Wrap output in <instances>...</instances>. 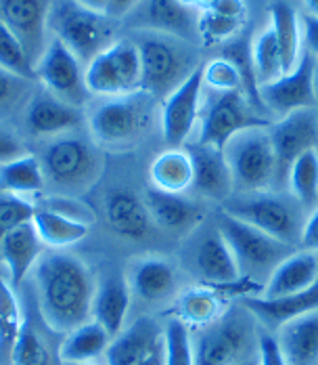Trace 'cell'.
Masks as SVG:
<instances>
[{
    "label": "cell",
    "instance_id": "cell-31",
    "mask_svg": "<svg viewBox=\"0 0 318 365\" xmlns=\"http://www.w3.org/2000/svg\"><path fill=\"white\" fill-rule=\"evenodd\" d=\"M224 294H220L212 284L191 288L178 298L174 315L184 326L206 328L224 315Z\"/></svg>",
    "mask_w": 318,
    "mask_h": 365
},
{
    "label": "cell",
    "instance_id": "cell-7",
    "mask_svg": "<svg viewBox=\"0 0 318 365\" xmlns=\"http://www.w3.org/2000/svg\"><path fill=\"white\" fill-rule=\"evenodd\" d=\"M153 97L137 91L111 97L90 113V133L99 145L128 147L147 130L153 115Z\"/></svg>",
    "mask_w": 318,
    "mask_h": 365
},
{
    "label": "cell",
    "instance_id": "cell-10",
    "mask_svg": "<svg viewBox=\"0 0 318 365\" xmlns=\"http://www.w3.org/2000/svg\"><path fill=\"white\" fill-rule=\"evenodd\" d=\"M251 317L248 309L228 311L213 324L201 328V334L193 342L195 365L243 364L253 338Z\"/></svg>",
    "mask_w": 318,
    "mask_h": 365
},
{
    "label": "cell",
    "instance_id": "cell-14",
    "mask_svg": "<svg viewBox=\"0 0 318 365\" xmlns=\"http://www.w3.org/2000/svg\"><path fill=\"white\" fill-rule=\"evenodd\" d=\"M317 57L310 51H304L297 66L291 72L283 73L279 80L260 86V99L266 111L287 115L297 110H312L317 99Z\"/></svg>",
    "mask_w": 318,
    "mask_h": 365
},
{
    "label": "cell",
    "instance_id": "cell-55",
    "mask_svg": "<svg viewBox=\"0 0 318 365\" xmlns=\"http://www.w3.org/2000/svg\"><path fill=\"white\" fill-rule=\"evenodd\" d=\"M75 2H78V4H82V6H86V9H90V11L105 13L107 2H109V0H75Z\"/></svg>",
    "mask_w": 318,
    "mask_h": 365
},
{
    "label": "cell",
    "instance_id": "cell-47",
    "mask_svg": "<svg viewBox=\"0 0 318 365\" xmlns=\"http://www.w3.org/2000/svg\"><path fill=\"white\" fill-rule=\"evenodd\" d=\"M30 82L32 80H26L0 68V113L13 110L21 99H26L30 91Z\"/></svg>",
    "mask_w": 318,
    "mask_h": 365
},
{
    "label": "cell",
    "instance_id": "cell-25",
    "mask_svg": "<svg viewBox=\"0 0 318 365\" xmlns=\"http://www.w3.org/2000/svg\"><path fill=\"white\" fill-rule=\"evenodd\" d=\"M105 217L113 233L139 242L151 227V215L144 200L130 191H111L105 200Z\"/></svg>",
    "mask_w": 318,
    "mask_h": 365
},
{
    "label": "cell",
    "instance_id": "cell-39",
    "mask_svg": "<svg viewBox=\"0 0 318 365\" xmlns=\"http://www.w3.org/2000/svg\"><path fill=\"white\" fill-rule=\"evenodd\" d=\"M226 59H230L237 68V72L241 76V84H243V93L249 99V103L260 110L262 113H268L262 99H260V84H258V78H255V70H253V57H251V44H249L248 38H239L235 42H230L226 48H224V55Z\"/></svg>",
    "mask_w": 318,
    "mask_h": 365
},
{
    "label": "cell",
    "instance_id": "cell-58",
    "mask_svg": "<svg viewBox=\"0 0 318 365\" xmlns=\"http://www.w3.org/2000/svg\"><path fill=\"white\" fill-rule=\"evenodd\" d=\"M314 82H317V99H318V57H317V78H314Z\"/></svg>",
    "mask_w": 318,
    "mask_h": 365
},
{
    "label": "cell",
    "instance_id": "cell-20",
    "mask_svg": "<svg viewBox=\"0 0 318 365\" xmlns=\"http://www.w3.org/2000/svg\"><path fill=\"white\" fill-rule=\"evenodd\" d=\"M243 307L249 313L262 322L266 328H281L287 322L302 317L306 313L318 311V279L314 286L297 294H289L283 298H262L248 296L243 298Z\"/></svg>",
    "mask_w": 318,
    "mask_h": 365
},
{
    "label": "cell",
    "instance_id": "cell-26",
    "mask_svg": "<svg viewBox=\"0 0 318 365\" xmlns=\"http://www.w3.org/2000/svg\"><path fill=\"white\" fill-rule=\"evenodd\" d=\"M277 340L289 365H318V311L287 322Z\"/></svg>",
    "mask_w": 318,
    "mask_h": 365
},
{
    "label": "cell",
    "instance_id": "cell-15",
    "mask_svg": "<svg viewBox=\"0 0 318 365\" xmlns=\"http://www.w3.org/2000/svg\"><path fill=\"white\" fill-rule=\"evenodd\" d=\"M203 73L201 66L161 101V133L168 147H184L201 113Z\"/></svg>",
    "mask_w": 318,
    "mask_h": 365
},
{
    "label": "cell",
    "instance_id": "cell-8",
    "mask_svg": "<svg viewBox=\"0 0 318 365\" xmlns=\"http://www.w3.org/2000/svg\"><path fill=\"white\" fill-rule=\"evenodd\" d=\"M272 120L255 110L243 91L216 93L201 108L199 141L224 149L235 135L249 128H268Z\"/></svg>",
    "mask_w": 318,
    "mask_h": 365
},
{
    "label": "cell",
    "instance_id": "cell-46",
    "mask_svg": "<svg viewBox=\"0 0 318 365\" xmlns=\"http://www.w3.org/2000/svg\"><path fill=\"white\" fill-rule=\"evenodd\" d=\"M38 208H44V210H53L61 217H68L71 220H78V222H84V225H90L95 222V212L82 204L80 200H75L73 195H48L44 200H40L36 204Z\"/></svg>",
    "mask_w": 318,
    "mask_h": 365
},
{
    "label": "cell",
    "instance_id": "cell-28",
    "mask_svg": "<svg viewBox=\"0 0 318 365\" xmlns=\"http://www.w3.org/2000/svg\"><path fill=\"white\" fill-rule=\"evenodd\" d=\"M130 290L147 302H161L176 290V271L164 258H142L128 282Z\"/></svg>",
    "mask_w": 318,
    "mask_h": 365
},
{
    "label": "cell",
    "instance_id": "cell-60",
    "mask_svg": "<svg viewBox=\"0 0 318 365\" xmlns=\"http://www.w3.org/2000/svg\"><path fill=\"white\" fill-rule=\"evenodd\" d=\"M70 365H92V364H70Z\"/></svg>",
    "mask_w": 318,
    "mask_h": 365
},
{
    "label": "cell",
    "instance_id": "cell-12",
    "mask_svg": "<svg viewBox=\"0 0 318 365\" xmlns=\"http://www.w3.org/2000/svg\"><path fill=\"white\" fill-rule=\"evenodd\" d=\"M84 70L82 61L57 38L46 44V51L34 66L36 80L42 82L44 91L73 108H82L90 95Z\"/></svg>",
    "mask_w": 318,
    "mask_h": 365
},
{
    "label": "cell",
    "instance_id": "cell-13",
    "mask_svg": "<svg viewBox=\"0 0 318 365\" xmlns=\"http://www.w3.org/2000/svg\"><path fill=\"white\" fill-rule=\"evenodd\" d=\"M268 130L277 164L272 189H283L293 162L302 153L318 149V118L312 110L291 111L281 120L272 122Z\"/></svg>",
    "mask_w": 318,
    "mask_h": 365
},
{
    "label": "cell",
    "instance_id": "cell-43",
    "mask_svg": "<svg viewBox=\"0 0 318 365\" xmlns=\"http://www.w3.org/2000/svg\"><path fill=\"white\" fill-rule=\"evenodd\" d=\"M243 26H245V21L224 17L213 11H201L197 17V32L206 46H213V44L235 38L243 30Z\"/></svg>",
    "mask_w": 318,
    "mask_h": 365
},
{
    "label": "cell",
    "instance_id": "cell-57",
    "mask_svg": "<svg viewBox=\"0 0 318 365\" xmlns=\"http://www.w3.org/2000/svg\"><path fill=\"white\" fill-rule=\"evenodd\" d=\"M304 2H306L310 15H312V17H318V0H304Z\"/></svg>",
    "mask_w": 318,
    "mask_h": 365
},
{
    "label": "cell",
    "instance_id": "cell-24",
    "mask_svg": "<svg viewBox=\"0 0 318 365\" xmlns=\"http://www.w3.org/2000/svg\"><path fill=\"white\" fill-rule=\"evenodd\" d=\"M130 284L124 275H111L101 286H97L92 298V319L115 338L126 324L130 311Z\"/></svg>",
    "mask_w": 318,
    "mask_h": 365
},
{
    "label": "cell",
    "instance_id": "cell-18",
    "mask_svg": "<svg viewBox=\"0 0 318 365\" xmlns=\"http://www.w3.org/2000/svg\"><path fill=\"white\" fill-rule=\"evenodd\" d=\"M82 122L80 108L57 99L48 91L30 97L26 108V126L36 137H57L73 130Z\"/></svg>",
    "mask_w": 318,
    "mask_h": 365
},
{
    "label": "cell",
    "instance_id": "cell-38",
    "mask_svg": "<svg viewBox=\"0 0 318 365\" xmlns=\"http://www.w3.org/2000/svg\"><path fill=\"white\" fill-rule=\"evenodd\" d=\"M23 324L26 319L21 315V307L13 292V286H9L0 277V357L11 359V351L19 338Z\"/></svg>",
    "mask_w": 318,
    "mask_h": 365
},
{
    "label": "cell",
    "instance_id": "cell-34",
    "mask_svg": "<svg viewBox=\"0 0 318 365\" xmlns=\"http://www.w3.org/2000/svg\"><path fill=\"white\" fill-rule=\"evenodd\" d=\"M34 227L38 237L42 240V244L51 246V248H65L73 246L78 242H82L88 235L90 225L71 220L68 217H61L53 210H44L36 206Z\"/></svg>",
    "mask_w": 318,
    "mask_h": 365
},
{
    "label": "cell",
    "instance_id": "cell-52",
    "mask_svg": "<svg viewBox=\"0 0 318 365\" xmlns=\"http://www.w3.org/2000/svg\"><path fill=\"white\" fill-rule=\"evenodd\" d=\"M302 26H304V42H306V51H310L314 57H318V17L304 15Z\"/></svg>",
    "mask_w": 318,
    "mask_h": 365
},
{
    "label": "cell",
    "instance_id": "cell-51",
    "mask_svg": "<svg viewBox=\"0 0 318 365\" xmlns=\"http://www.w3.org/2000/svg\"><path fill=\"white\" fill-rule=\"evenodd\" d=\"M21 155H26V149L21 145V141L13 133L0 128V164L11 162V160L21 158Z\"/></svg>",
    "mask_w": 318,
    "mask_h": 365
},
{
    "label": "cell",
    "instance_id": "cell-59",
    "mask_svg": "<svg viewBox=\"0 0 318 365\" xmlns=\"http://www.w3.org/2000/svg\"><path fill=\"white\" fill-rule=\"evenodd\" d=\"M239 365H253L251 361H243V364H239Z\"/></svg>",
    "mask_w": 318,
    "mask_h": 365
},
{
    "label": "cell",
    "instance_id": "cell-32",
    "mask_svg": "<svg viewBox=\"0 0 318 365\" xmlns=\"http://www.w3.org/2000/svg\"><path fill=\"white\" fill-rule=\"evenodd\" d=\"M270 28L279 42L285 73L291 72L302 57V30L295 9L287 2H275L270 6Z\"/></svg>",
    "mask_w": 318,
    "mask_h": 365
},
{
    "label": "cell",
    "instance_id": "cell-6",
    "mask_svg": "<svg viewBox=\"0 0 318 365\" xmlns=\"http://www.w3.org/2000/svg\"><path fill=\"white\" fill-rule=\"evenodd\" d=\"M268 128L243 130L235 135L224 147L233 182L239 193L268 191L275 187L277 164Z\"/></svg>",
    "mask_w": 318,
    "mask_h": 365
},
{
    "label": "cell",
    "instance_id": "cell-23",
    "mask_svg": "<svg viewBox=\"0 0 318 365\" xmlns=\"http://www.w3.org/2000/svg\"><path fill=\"white\" fill-rule=\"evenodd\" d=\"M40 256H42V240L36 233L34 222H26L13 229L0 240V258L9 269L13 288L26 279V275L32 271V267H36Z\"/></svg>",
    "mask_w": 318,
    "mask_h": 365
},
{
    "label": "cell",
    "instance_id": "cell-3",
    "mask_svg": "<svg viewBox=\"0 0 318 365\" xmlns=\"http://www.w3.org/2000/svg\"><path fill=\"white\" fill-rule=\"evenodd\" d=\"M48 26L53 28L55 38L70 48L82 66H88L115 42L111 19L105 13L90 11L75 0H61L51 6Z\"/></svg>",
    "mask_w": 318,
    "mask_h": 365
},
{
    "label": "cell",
    "instance_id": "cell-33",
    "mask_svg": "<svg viewBox=\"0 0 318 365\" xmlns=\"http://www.w3.org/2000/svg\"><path fill=\"white\" fill-rule=\"evenodd\" d=\"M46 185V177L36 155H21L0 164V191L11 195L40 193Z\"/></svg>",
    "mask_w": 318,
    "mask_h": 365
},
{
    "label": "cell",
    "instance_id": "cell-37",
    "mask_svg": "<svg viewBox=\"0 0 318 365\" xmlns=\"http://www.w3.org/2000/svg\"><path fill=\"white\" fill-rule=\"evenodd\" d=\"M293 197L304 206H314L318 200V149L302 153L287 177Z\"/></svg>",
    "mask_w": 318,
    "mask_h": 365
},
{
    "label": "cell",
    "instance_id": "cell-42",
    "mask_svg": "<svg viewBox=\"0 0 318 365\" xmlns=\"http://www.w3.org/2000/svg\"><path fill=\"white\" fill-rule=\"evenodd\" d=\"M164 344H166V365H195L189 326H184L176 317H172L164 328Z\"/></svg>",
    "mask_w": 318,
    "mask_h": 365
},
{
    "label": "cell",
    "instance_id": "cell-4",
    "mask_svg": "<svg viewBox=\"0 0 318 365\" xmlns=\"http://www.w3.org/2000/svg\"><path fill=\"white\" fill-rule=\"evenodd\" d=\"M46 181L61 187L65 195L90 189L103 173V153L90 141L59 137L40 158Z\"/></svg>",
    "mask_w": 318,
    "mask_h": 365
},
{
    "label": "cell",
    "instance_id": "cell-50",
    "mask_svg": "<svg viewBox=\"0 0 318 365\" xmlns=\"http://www.w3.org/2000/svg\"><path fill=\"white\" fill-rule=\"evenodd\" d=\"M208 11H213V13L224 15V17L248 21V4H245V0H213L212 6Z\"/></svg>",
    "mask_w": 318,
    "mask_h": 365
},
{
    "label": "cell",
    "instance_id": "cell-16",
    "mask_svg": "<svg viewBox=\"0 0 318 365\" xmlns=\"http://www.w3.org/2000/svg\"><path fill=\"white\" fill-rule=\"evenodd\" d=\"M51 6V0H0V21L21 42L34 66L48 44L46 28Z\"/></svg>",
    "mask_w": 318,
    "mask_h": 365
},
{
    "label": "cell",
    "instance_id": "cell-22",
    "mask_svg": "<svg viewBox=\"0 0 318 365\" xmlns=\"http://www.w3.org/2000/svg\"><path fill=\"white\" fill-rule=\"evenodd\" d=\"M151 220L170 231H189L203 219V208L182 193H168L151 187L144 195Z\"/></svg>",
    "mask_w": 318,
    "mask_h": 365
},
{
    "label": "cell",
    "instance_id": "cell-17",
    "mask_svg": "<svg viewBox=\"0 0 318 365\" xmlns=\"http://www.w3.org/2000/svg\"><path fill=\"white\" fill-rule=\"evenodd\" d=\"M184 149L189 151L193 162V187L208 200L226 202L235 191V182L224 149L201 141L191 143Z\"/></svg>",
    "mask_w": 318,
    "mask_h": 365
},
{
    "label": "cell",
    "instance_id": "cell-40",
    "mask_svg": "<svg viewBox=\"0 0 318 365\" xmlns=\"http://www.w3.org/2000/svg\"><path fill=\"white\" fill-rule=\"evenodd\" d=\"M9 361L11 365H53L46 342L40 338V334L28 322L19 331V338L11 351Z\"/></svg>",
    "mask_w": 318,
    "mask_h": 365
},
{
    "label": "cell",
    "instance_id": "cell-35",
    "mask_svg": "<svg viewBox=\"0 0 318 365\" xmlns=\"http://www.w3.org/2000/svg\"><path fill=\"white\" fill-rule=\"evenodd\" d=\"M149 24L161 34L189 38L197 28V17L191 6L180 0H151L149 2Z\"/></svg>",
    "mask_w": 318,
    "mask_h": 365
},
{
    "label": "cell",
    "instance_id": "cell-19",
    "mask_svg": "<svg viewBox=\"0 0 318 365\" xmlns=\"http://www.w3.org/2000/svg\"><path fill=\"white\" fill-rule=\"evenodd\" d=\"M164 342V328L153 317H139L132 326L111 338L105 351L107 365H137Z\"/></svg>",
    "mask_w": 318,
    "mask_h": 365
},
{
    "label": "cell",
    "instance_id": "cell-9",
    "mask_svg": "<svg viewBox=\"0 0 318 365\" xmlns=\"http://www.w3.org/2000/svg\"><path fill=\"white\" fill-rule=\"evenodd\" d=\"M90 95L124 97L141 91V55L132 40H115L84 70Z\"/></svg>",
    "mask_w": 318,
    "mask_h": 365
},
{
    "label": "cell",
    "instance_id": "cell-53",
    "mask_svg": "<svg viewBox=\"0 0 318 365\" xmlns=\"http://www.w3.org/2000/svg\"><path fill=\"white\" fill-rule=\"evenodd\" d=\"M139 2H141V0H109V2H107L105 15L109 19H120V17H124L126 13H130Z\"/></svg>",
    "mask_w": 318,
    "mask_h": 365
},
{
    "label": "cell",
    "instance_id": "cell-30",
    "mask_svg": "<svg viewBox=\"0 0 318 365\" xmlns=\"http://www.w3.org/2000/svg\"><path fill=\"white\" fill-rule=\"evenodd\" d=\"M149 177L155 189L184 193L193 187V162L189 151L184 147H168L153 160Z\"/></svg>",
    "mask_w": 318,
    "mask_h": 365
},
{
    "label": "cell",
    "instance_id": "cell-54",
    "mask_svg": "<svg viewBox=\"0 0 318 365\" xmlns=\"http://www.w3.org/2000/svg\"><path fill=\"white\" fill-rule=\"evenodd\" d=\"M137 365H166V344H157L142 361H139Z\"/></svg>",
    "mask_w": 318,
    "mask_h": 365
},
{
    "label": "cell",
    "instance_id": "cell-5",
    "mask_svg": "<svg viewBox=\"0 0 318 365\" xmlns=\"http://www.w3.org/2000/svg\"><path fill=\"white\" fill-rule=\"evenodd\" d=\"M222 210L268 233L270 237L283 242L287 246L295 248V244H300L304 220L300 219L295 206L277 193L270 191L237 193L235 197H228L224 202Z\"/></svg>",
    "mask_w": 318,
    "mask_h": 365
},
{
    "label": "cell",
    "instance_id": "cell-2",
    "mask_svg": "<svg viewBox=\"0 0 318 365\" xmlns=\"http://www.w3.org/2000/svg\"><path fill=\"white\" fill-rule=\"evenodd\" d=\"M141 55V91L153 99H166L199 66L193 51L176 36L144 34L137 42Z\"/></svg>",
    "mask_w": 318,
    "mask_h": 365
},
{
    "label": "cell",
    "instance_id": "cell-36",
    "mask_svg": "<svg viewBox=\"0 0 318 365\" xmlns=\"http://www.w3.org/2000/svg\"><path fill=\"white\" fill-rule=\"evenodd\" d=\"M251 57H253V70L258 84H268L279 80L285 73L283 59H281V51H279V42L272 32V28H264L251 44Z\"/></svg>",
    "mask_w": 318,
    "mask_h": 365
},
{
    "label": "cell",
    "instance_id": "cell-11",
    "mask_svg": "<svg viewBox=\"0 0 318 365\" xmlns=\"http://www.w3.org/2000/svg\"><path fill=\"white\" fill-rule=\"evenodd\" d=\"M218 217H220L218 231L228 244L241 273L266 271V269H270L272 273V269L279 262H283L287 256L293 255V246H287L283 242L270 237L268 233L230 217L228 212L220 210Z\"/></svg>",
    "mask_w": 318,
    "mask_h": 365
},
{
    "label": "cell",
    "instance_id": "cell-27",
    "mask_svg": "<svg viewBox=\"0 0 318 365\" xmlns=\"http://www.w3.org/2000/svg\"><path fill=\"white\" fill-rule=\"evenodd\" d=\"M197 271L208 284H233L241 279V269L220 231L210 233L197 248Z\"/></svg>",
    "mask_w": 318,
    "mask_h": 365
},
{
    "label": "cell",
    "instance_id": "cell-48",
    "mask_svg": "<svg viewBox=\"0 0 318 365\" xmlns=\"http://www.w3.org/2000/svg\"><path fill=\"white\" fill-rule=\"evenodd\" d=\"M258 365H289L279 340L270 334H260L258 338Z\"/></svg>",
    "mask_w": 318,
    "mask_h": 365
},
{
    "label": "cell",
    "instance_id": "cell-1",
    "mask_svg": "<svg viewBox=\"0 0 318 365\" xmlns=\"http://www.w3.org/2000/svg\"><path fill=\"white\" fill-rule=\"evenodd\" d=\"M38 309L44 324L59 334L92 319L95 277L71 255H42L34 267Z\"/></svg>",
    "mask_w": 318,
    "mask_h": 365
},
{
    "label": "cell",
    "instance_id": "cell-45",
    "mask_svg": "<svg viewBox=\"0 0 318 365\" xmlns=\"http://www.w3.org/2000/svg\"><path fill=\"white\" fill-rule=\"evenodd\" d=\"M36 215V204L23 200L21 195L2 193L0 195V240L13 229L32 222Z\"/></svg>",
    "mask_w": 318,
    "mask_h": 365
},
{
    "label": "cell",
    "instance_id": "cell-44",
    "mask_svg": "<svg viewBox=\"0 0 318 365\" xmlns=\"http://www.w3.org/2000/svg\"><path fill=\"white\" fill-rule=\"evenodd\" d=\"M203 86H210L213 93H233V91H243L241 76L237 72L235 63L226 57H216L208 61L203 68Z\"/></svg>",
    "mask_w": 318,
    "mask_h": 365
},
{
    "label": "cell",
    "instance_id": "cell-49",
    "mask_svg": "<svg viewBox=\"0 0 318 365\" xmlns=\"http://www.w3.org/2000/svg\"><path fill=\"white\" fill-rule=\"evenodd\" d=\"M300 246L306 252H312V255L318 252V206H314L310 217L304 220L302 235H300Z\"/></svg>",
    "mask_w": 318,
    "mask_h": 365
},
{
    "label": "cell",
    "instance_id": "cell-21",
    "mask_svg": "<svg viewBox=\"0 0 318 365\" xmlns=\"http://www.w3.org/2000/svg\"><path fill=\"white\" fill-rule=\"evenodd\" d=\"M318 279V258L312 252H293L279 262L268 282L264 284L262 298H283L314 286Z\"/></svg>",
    "mask_w": 318,
    "mask_h": 365
},
{
    "label": "cell",
    "instance_id": "cell-29",
    "mask_svg": "<svg viewBox=\"0 0 318 365\" xmlns=\"http://www.w3.org/2000/svg\"><path fill=\"white\" fill-rule=\"evenodd\" d=\"M109 342L111 336L107 329L90 319L65 334L63 342L59 344V359L63 365L90 364L92 359L105 355Z\"/></svg>",
    "mask_w": 318,
    "mask_h": 365
},
{
    "label": "cell",
    "instance_id": "cell-41",
    "mask_svg": "<svg viewBox=\"0 0 318 365\" xmlns=\"http://www.w3.org/2000/svg\"><path fill=\"white\" fill-rule=\"evenodd\" d=\"M0 68L6 72L21 76L26 80H34V63L23 51L21 42L13 36V32L0 21Z\"/></svg>",
    "mask_w": 318,
    "mask_h": 365
},
{
    "label": "cell",
    "instance_id": "cell-56",
    "mask_svg": "<svg viewBox=\"0 0 318 365\" xmlns=\"http://www.w3.org/2000/svg\"><path fill=\"white\" fill-rule=\"evenodd\" d=\"M182 4L191 6V9H201V11H208L212 6L213 0H180Z\"/></svg>",
    "mask_w": 318,
    "mask_h": 365
}]
</instances>
